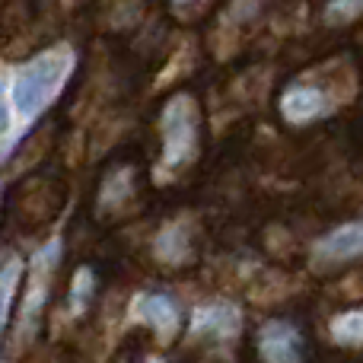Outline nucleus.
Returning a JSON list of instances; mask_svg holds the SVG:
<instances>
[{
    "label": "nucleus",
    "mask_w": 363,
    "mask_h": 363,
    "mask_svg": "<svg viewBox=\"0 0 363 363\" xmlns=\"http://www.w3.org/2000/svg\"><path fill=\"white\" fill-rule=\"evenodd\" d=\"M67 70H70V57L64 51H51V55L35 57L32 64H26L19 70L16 83H13V106L23 118H32L38 115L55 93L61 89V83L67 80Z\"/></svg>",
    "instance_id": "1"
},
{
    "label": "nucleus",
    "mask_w": 363,
    "mask_h": 363,
    "mask_svg": "<svg viewBox=\"0 0 363 363\" xmlns=\"http://www.w3.org/2000/svg\"><path fill=\"white\" fill-rule=\"evenodd\" d=\"M163 138H166V163L179 166L194 153V140H198V112L194 102L179 96L169 102L163 115Z\"/></svg>",
    "instance_id": "2"
},
{
    "label": "nucleus",
    "mask_w": 363,
    "mask_h": 363,
    "mask_svg": "<svg viewBox=\"0 0 363 363\" xmlns=\"http://www.w3.org/2000/svg\"><path fill=\"white\" fill-rule=\"evenodd\" d=\"M303 347V335L290 322H268L258 332V351L264 363H300Z\"/></svg>",
    "instance_id": "3"
},
{
    "label": "nucleus",
    "mask_w": 363,
    "mask_h": 363,
    "mask_svg": "<svg viewBox=\"0 0 363 363\" xmlns=\"http://www.w3.org/2000/svg\"><path fill=\"white\" fill-rule=\"evenodd\" d=\"M281 112L287 121L294 125H306V121L319 118L325 112V96L315 86H290L287 93L281 96Z\"/></svg>",
    "instance_id": "4"
},
{
    "label": "nucleus",
    "mask_w": 363,
    "mask_h": 363,
    "mask_svg": "<svg viewBox=\"0 0 363 363\" xmlns=\"http://www.w3.org/2000/svg\"><path fill=\"white\" fill-rule=\"evenodd\" d=\"M319 255L328 258V262H347V258L363 255V220L345 223L328 233L319 242Z\"/></svg>",
    "instance_id": "5"
},
{
    "label": "nucleus",
    "mask_w": 363,
    "mask_h": 363,
    "mask_svg": "<svg viewBox=\"0 0 363 363\" xmlns=\"http://www.w3.org/2000/svg\"><path fill=\"white\" fill-rule=\"evenodd\" d=\"M138 315L163 332H172L179 322V306L166 294H144L138 303Z\"/></svg>",
    "instance_id": "6"
},
{
    "label": "nucleus",
    "mask_w": 363,
    "mask_h": 363,
    "mask_svg": "<svg viewBox=\"0 0 363 363\" xmlns=\"http://www.w3.org/2000/svg\"><path fill=\"white\" fill-rule=\"evenodd\" d=\"M236 309L230 306H207V309H198L194 315V332H213V335H230L236 332Z\"/></svg>",
    "instance_id": "7"
},
{
    "label": "nucleus",
    "mask_w": 363,
    "mask_h": 363,
    "mask_svg": "<svg viewBox=\"0 0 363 363\" xmlns=\"http://www.w3.org/2000/svg\"><path fill=\"white\" fill-rule=\"evenodd\" d=\"M332 338L345 347L363 345V309H354V313H345L332 322Z\"/></svg>",
    "instance_id": "8"
},
{
    "label": "nucleus",
    "mask_w": 363,
    "mask_h": 363,
    "mask_svg": "<svg viewBox=\"0 0 363 363\" xmlns=\"http://www.w3.org/2000/svg\"><path fill=\"white\" fill-rule=\"evenodd\" d=\"M363 13V0H328L325 4V23L341 26V23H354Z\"/></svg>",
    "instance_id": "9"
},
{
    "label": "nucleus",
    "mask_w": 363,
    "mask_h": 363,
    "mask_svg": "<svg viewBox=\"0 0 363 363\" xmlns=\"http://www.w3.org/2000/svg\"><path fill=\"white\" fill-rule=\"evenodd\" d=\"M96 290V281H93V271L89 268H80L74 277V284H70V300H74V309H83L89 303V296H93Z\"/></svg>",
    "instance_id": "10"
},
{
    "label": "nucleus",
    "mask_w": 363,
    "mask_h": 363,
    "mask_svg": "<svg viewBox=\"0 0 363 363\" xmlns=\"http://www.w3.org/2000/svg\"><path fill=\"white\" fill-rule=\"evenodd\" d=\"M16 271H19V262L16 258H6V264H4V322L10 319V300H13V287H16Z\"/></svg>",
    "instance_id": "11"
},
{
    "label": "nucleus",
    "mask_w": 363,
    "mask_h": 363,
    "mask_svg": "<svg viewBox=\"0 0 363 363\" xmlns=\"http://www.w3.org/2000/svg\"><path fill=\"white\" fill-rule=\"evenodd\" d=\"M176 4H188V0H176Z\"/></svg>",
    "instance_id": "12"
}]
</instances>
